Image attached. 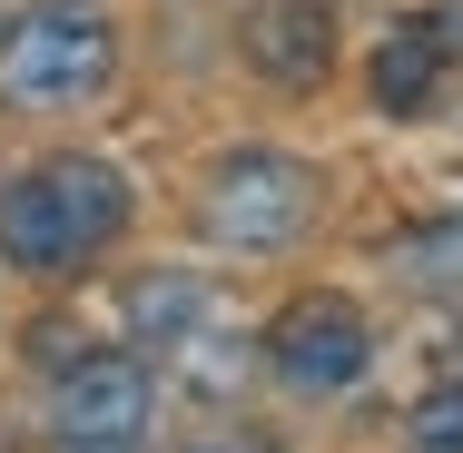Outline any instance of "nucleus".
Instances as JSON below:
<instances>
[{
	"instance_id": "nucleus-8",
	"label": "nucleus",
	"mask_w": 463,
	"mask_h": 453,
	"mask_svg": "<svg viewBox=\"0 0 463 453\" xmlns=\"http://www.w3.org/2000/svg\"><path fill=\"white\" fill-rule=\"evenodd\" d=\"M414 453H463V374L414 404Z\"/></svg>"
},
{
	"instance_id": "nucleus-2",
	"label": "nucleus",
	"mask_w": 463,
	"mask_h": 453,
	"mask_svg": "<svg viewBox=\"0 0 463 453\" xmlns=\"http://www.w3.org/2000/svg\"><path fill=\"white\" fill-rule=\"evenodd\" d=\"M109 70H118V30L90 0H50L0 30V99L20 109H80L109 90Z\"/></svg>"
},
{
	"instance_id": "nucleus-3",
	"label": "nucleus",
	"mask_w": 463,
	"mask_h": 453,
	"mask_svg": "<svg viewBox=\"0 0 463 453\" xmlns=\"http://www.w3.org/2000/svg\"><path fill=\"white\" fill-rule=\"evenodd\" d=\"M316 217V168L286 158V148H237L207 168V197H197V227L237 257H267V247H296Z\"/></svg>"
},
{
	"instance_id": "nucleus-1",
	"label": "nucleus",
	"mask_w": 463,
	"mask_h": 453,
	"mask_svg": "<svg viewBox=\"0 0 463 453\" xmlns=\"http://www.w3.org/2000/svg\"><path fill=\"white\" fill-rule=\"evenodd\" d=\"M128 227V178L109 158H40L30 178L0 187V257L30 276H70Z\"/></svg>"
},
{
	"instance_id": "nucleus-4",
	"label": "nucleus",
	"mask_w": 463,
	"mask_h": 453,
	"mask_svg": "<svg viewBox=\"0 0 463 453\" xmlns=\"http://www.w3.org/2000/svg\"><path fill=\"white\" fill-rule=\"evenodd\" d=\"M267 364H277V384H296V394H345L374 364L365 306L355 296H296L277 316V335H267Z\"/></svg>"
},
{
	"instance_id": "nucleus-6",
	"label": "nucleus",
	"mask_w": 463,
	"mask_h": 453,
	"mask_svg": "<svg viewBox=\"0 0 463 453\" xmlns=\"http://www.w3.org/2000/svg\"><path fill=\"white\" fill-rule=\"evenodd\" d=\"M444 60H454V20H404L384 50H374V99L384 118H424L444 90Z\"/></svg>"
},
{
	"instance_id": "nucleus-7",
	"label": "nucleus",
	"mask_w": 463,
	"mask_h": 453,
	"mask_svg": "<svg viewBox=\"0 0 463 453\" xmlns=\"http://www.w3.org/2000/svg\"><path fill=\"white\" fill-rule=\"evenodd\" d=\"M247 60L277 70V80H326V60H335V20H326L316 0H267V10L247 20Z\"/></svg>"
},
{
	"instance_id": "nucleus-5",
	"label": "nucleus",
	"mask_w": 463,
	"mask_h": 453,
	"mask_svg": "<svg viewBox=\"0 0 463 453\" xmlns=\"http://www.w3.org/2000/svg\"><path fill=\"white\" fill-rule=\"evenodd\" d=\"M50 434L70 453H118L148 434V364L138 355H80L50 394Z\"/></svg>"
}]
</instances>
